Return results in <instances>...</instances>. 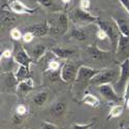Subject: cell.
I'll return each instance as SVG.
<instances>
[{"instance_id":"obj_2","label":"cell","mask_w":129,"mask_h":129,"mask_svg":"<svg viewBox=\"0 0 129 129\" xmlns=\"http://www.w3.org/2000/svg\"><path fill=\"white\" fill-rule=\"evenodd\" d=\"M98 71H99L98 69H95V68L86 66V65H81L79 67V70H78L76 81L73 82L74 83V87H76L74 89H78L79 93L83 92L86 88H87V86L90 85L91 79Z\"/></svg>"},{"instance_id":"obj_25","label":"cell","mask_w":129,"mask_h":129,"mask_svg":"<svg viewBox=\"0 0 129 129\" xmlns=\"http://www.w3.org/2000/svg\"><path fill=\"white\" fill-rule=\"evenodd\" d=\"M48 100V93L46 91H41L39 93H37L34 97H33V102L37 105V106H41L44 105Z\"/></svg>"},{"instance_id":"obj_29","label":"cell","mask_w":129,"mask_h":129,"mask_svg":"<svg viewBox=\"0 0 129 129\" xmlns=\"http://www.w3.org/2000/svg\"><path fill=\"white\" fill-rule=\"evenodd\" d=\"M34 35L31 33V32H25V33L23 34V37H22V41L24 42V44H29V42H31L32 40L34 39Z\"/></svg>"},{"instance_id":"obj_36","label":"cell","mask_w":129,"mask_h":129,"mask_svg":"<svg viewBox=\"0 0 129 129\" xmlns=\"http://www.w3.org/2000/svg\"><path fill=\"white\" fill-rule=\"evenodd\" d=\"M123 99H124V102H126L128 99H129V82L126 86V89H125V93L123 95Z\"/></svg>"},{"instance_id":"obj_18","label":"cell","mask_w":129,"mask_h":129,"mask_svg":"<svg viewBox=\"0 0 129 129\" xmlns=\"http://www.w3.org/2000/svg\"><path fill=\"white\" fill-rule=\"evenodd\" d=\"M51 52L53 53V55L58 59H66V58L70 57L74 53V51L72 49L64 48V47H54L51 50Z\"/></svg>"},{"instance_id":"obj_37","label":"cell","mask_w":129,"mask_h":129,"mask_svg":"<svg viewBox=\"0 0 129 129\" xmlns=\"http://www.w3.org/2000/svg\"><path fill=\"white\" fill-rule=\"evenodd\" d=\"M61 1H62L64 4H66V5H67V4H69V3L71 2V0H61Z\"/></svg>"},{"instance_id":"obj_30","label":"cell","mask_w":129,"mask_h":129,"mask_svg":"<svg viewBox=\"0 0 129 129\" xmlns=\"http://www.w3.org/2000/svg\"><path fill=\"white\" fill-rule=\"evenodd\" d=\"M40 129H60L57 125L53 124L51 122H48V121H44L41 123V128Z\"/></svg>"},{"instance_id":"obj_8","label":"cell","mask_w":129,"mask_h":129,"mask_svg":"<svg viewBox=\"0 0 129 129\" xmlns=\"http://www.w3.org/2000/svg\"><path fill=\"white\" fill-rule=\"evenodd\" d=\"M98 92L103 96V98L106 99L110 102H116V103H121L124 101L123 97L120 96L115 90V87L113 84H105L97 87Z\"/></svg>"},{"instance_id":"obj_33","label":"cell","mask_w":129,"mask_h":129,"mask_svg":"<svg viewBox=\"0 0 129 129\" xmlns=\"http://www.w3.org/2000/svg\"><path fill=\"white\" fill-rule=\"evenodd\" d=\"M96 37H97L98 39H100V40H104L105 38H107V35H106V33H105L104 30L98 28L97 32H96Z\"/></svg>"},{"instance_id":"obj_10","label":"cell","mask_w":129,"mask_h":129,"mask_svg":"<svg viewBox=\"0 0 129 129\" xmlns=\"http://www.w3.org/2000/svg\"><path fill=\"white\" fill-rule=\"evenodd\" d=\"M116 58L119 64L129 58V37L120 35L118 47L116 50Z\"/></svg>"},{"instance_id":"obj_28","label":"cell","mask_w":129,"mask_h":129,"mask_svg":"<svg viewBox=\"0 0 129 129\" xmlns=\"http://www.w3.org/2000/svg\"><path fill=\"white\" fill-rule=\"evenodd\" d=\"M27 113H28V107H27L26 105H24V104H20V105L17 106V109H16V114H17L18 116L23 117V116H25Z\"/></svg>"},{"instance_id":"obj_39","label":"cell","mask_w":129,"mask_h":129,"mask_svg":"<svg viewBox=\"0 0 129 129\" xmlns=\"http://www.w3.org/2000/svg\"><path fill=\"white\" fill-rule=\"evenodd\" d=\"M32 1H37V0H32Z\"/></svg>"},{"instance_id":"obj_16","label":"cell","mask_w":129,"mask_h":129,"mask_svg":"<svg viewBox=\"0 0 129 129\" xmlns=\"http://www.w3.org/2000/svg\"><path fill=\"white\" fill-rule=\"evenodd\" d=\"M34 88V84H33V80L31 78L28 80H25L23 82H20L18 84L17 87V92L21 97H24L25 95H27L29 92H31Z\"/></svg>"},{"instance_id":"obj_38","label":"cell","mask_w":129,"mask_h":129,"mask_svg":"<svg viewBox=\"0 0 129 129\" xmlns=\"http://www.w3.org/2000/svg\"><path fill=\"white\" fill-rule=\"evenodd\" d=\"M125 104L127 105V107H128V109H129V99H128V100H127V101L125 102Z\"/></svg>"},{"instance_id":"obj_5","label":"cell","mask_w":129,"mask_h":129,"mask_svg":"<svg viewBox=\"0 0 129 129\" xmlns=\"http://www.w3.org/2000/svg\"><path fill=\"white\" fill-rule=\"evenodd\" d=\"M71 19L73 20L74 24H76L77 26L84 27V26L91 24V23H96L100 18L89 13V12H87V10L82 9L81 7H78V8L73 9Z\"/></svg>"},{"instance_id":"obj_1","label":"cell","mask_w":129,"mask_h":129,"mask_svg":"<svg viewBox=\"0 0 129 129\" xmlns=\"http://www.w3.org/2000/svg\"><path fill=\"white\" fill-rule=\"evenodd\" d=\"M50 32L53 34H64L68 30V17L62 12L54 13V15L48 20Z\"/></svg>"},{"instance_id":"obj_13","label":"cell","mask_w":129,"mask_h":129,"mask_svg":"<svg viewBox=\"0 0 129 129\" xmlns=\"http://www.w3.org/2000/svg\"><path fill=\"white\" fill-rule=\"evenodd\" d=\"M17 22V17L9 10L8 6L5 5L1 9V25L3 27H13Z\"/></svg>"},{"instance_id":"obj_40","label":"cell","mask_w":129,"mask_h":129,"mask_svg":"<svg viewBox=\"0 0 129 129\" xmlns=\"http://www.w3.org/2000/svg\"><path fill=\"white\" fill-rule=\"evenodd\" d=\"M25 129H27V128H25Z\"/></svg>"},{"instance_id":"obj_15","label":"cell","mask_w":129,"mask_h":129,"mask_svg":"<svg viewBox=\"0 0 129 129\" xmlns=\"http://www.w3.org/2000/svg\"><path fill=\"white\" fill-rule=\"evenodd\" d=\"M66 110H67V103L63 99H58L57 101H55L52 104L50 112H51V115L53 117L59 118V117H62L64 114H65Z\"/></svg>"},{"instance_id":"obj_9","label":"cell","mask_w":129,"mask_h":129,"mask_svg":"<svg viewBox=\"0 0 129 129\" xmlns=\"http://www.w3.org/2000/svg\"><path fill=\"white\" fill-rule=\"evenodd\" d=\"M79 68L71 62H65L60 69V80L63 83H71L76 81Z\"/></svg>"},{"instance_id":"obj_6","label":"cell","mask_w":129,"mask_h":129,"mask_svg":"<svg viewBox=\"0 0 129 129\" xmlns=\"http://www.w3.org/2000/svg\"><path fill=\"white\" fill-rule=\"evenodd\" d=\"M13 58H14L15 63H17L18 65H21V66L30 67V64L33 62L27 49H25L20 41H15Z\"/></svg>"},{"instance_id":"obj_7","label":"cell","mask_w":129,"mask_h":129,"mask_svg":"<svg viewBox=\"0 0 129 129\" xmlns=\"http://www.w3.org/2000/svg\"><path fill=\"white\" fill-rule=\"evenodd\" d=\"M119 65H120V77L119 80L114 84V87L116 92L123 97L126 86L129 82V58L124 62L120 63Z\"/></svg>"},{"instance_id":"obj_27","label":"cell","mask_w":129,"mask_h":129,"mask_svg":"<svg viewBox=\"0 0 129 129\" xmlns=\"http://www.w3.org/2000/svg\"><path fill=\"white\" fill-rule=\"evenodd\" d=\"M10 37L14 41H20L22 40V37H23V34L21 33V31L17 28H13L10 30Z\"/></svg>"},{"instance_id":"obj_35","label":"cell","mask_w":129,"mask_h":129,"mask_svg":"<svg viewBox=\"0 0 129 129\" xmlns=\"http://www.w3.org/2000/svg\"><path fill=\"white\" fill-rule=\"evenodd\" d=\"M120 3L122 4V6L125 8V10L129 15V0H119Z\"/></svg>"},{"instance_id":"obj_22","label":"cell","mask_w":129,"mask_h":129,"mask_svg":"<svg viewBox=\"0 0 129 129\" xmlns=\"http://www.w3.org/2000/svg\"><path fill=\"white\" fill-rule=\"evenodd\" d=\"M115 21V23L118 26V29L120 31V34L126 37H129V24L127 23V21H125L124 19H120V18H114L113 19Z\"/></svg>"},{"instance_id":"obj_19","label":"cell","mask_w":129,"mask_h":129,"mask_svg":"<svg viewBox=\"0 0 129 129\" xmlns=\"http://www.w3.org/2000/svg\"><path fill=\"white\" fill-rule=\"evenodd\" d=\"M15 76H16V79H17L18 83L23 82V81H25V80H28V79L31 78L30 69H29V67L19 65L18 69L15 71Z\"/></svg>"},{"instance_id":"obj_17","label":"cell","mask_w":129,"mask_h":129,"mask_svg":"<svg viewBox=\"0 0 129 129\" xmlns=\"http://www.w3.org/2000/svg\"><path fill=\"white\" fill-rule=\"evenodd\" d=\"M28 53L32 60H33V62H37L41 58H44V56L46 55V46L42 44H37L33 46V48L30 51H28Z\"/></svg>"},{"instance_id":"obj_14","label":"cell","mask_w":129,"mask_h":129,"mask_svg":"<svg viewBox=\"0 0 129 129\" xmlns=\"http://www.w3.org/2000/svg\"><path fill=\"white\" fill-rule=\"evenodd\" d=\"M87 53L89 57L92 59V60H101V59H104V57L106 56V54L109 53V51H103L102 49H100L96 44H93V45H90L87 47Z\"/></svg>"},{"instance_id":"obj_12","label":"cell","mask_w":129,"mask_h":129,"mask_svg":"<svg viewBox=\"0 0 129 129\" xmlns=\"http://www.w3.org/2000/svg\"><path fill=\"white\" fill-rule=\"evenodd\" d=\"M26 31L27 32H31L34 36H38V37L45 36L47 33L50 32V27H49L48 20L42 21V22H40V23H36V24H33V25L27 27Z\"/></svg>"},{"instance_id":"obj_3","label":"cell","mask_w":129,"mask_h":129,"mask_svg":"<svg viewBox=\"0 0 129 129\" xmlns=\"http://www.w3.org/2000/svg\"><path fill=\"white\" fill-rule=\"evenodd\" d=\"M119 77H120V70L118 71L116 69H110V68L101 69L91 79L90 85L96 86V87L101 85H105V84L114 85L119 80Z\"/></svg>"},{"instance_id":"obj_34","label":"cell","mask_w":129,"mask_h":129,"mask_svg":"<svg viewBox=\"0 0 129 129\" xmlns=\"http://www.w3.org/2000/svg\"><path fill=\"white\" fill-rule=\"evenodd\" d=\"M13 58V52L10 50H4L1 53V59H12Z\"/></svg>"},{"instance_id":"obj_23","label":"cell","mask_w":129,"mask_h":129,"mask_svg":"<svg viewBox=\"0 0 129 129\" xmlns=\"http://www.w3.org/2000/svg\"><path fill=\"white\" fill-rule=\"evenodd\" d=\"M39 5H41L42 7L47 8L48 10H51L53 13H58L60 12V8L58 7V5L54 2V0H37L36 1Z\"/></svg>"},{"instance_id":"obj_26","label":"cell","mask_w":129,"mask_h":129,"mask_svg":"<svg viewBox=\"0 0 129 129\" xmlns=\"http://www.w3.org/2000/svg\"><path fill=\"white\" fill-rule=\"evenodd\" d=\"M62 65L61 63L56 59H50L47 63V68L46 71H52V72H57L59 69H61Z\"/></svg>"},{"instance_id":"obj_24","label":"cell","mask_w":129,"mask_h":129,"mask_svg":"<svg viewBox=\"0 0 129 129\" xmlns=\"http://www.w3.org/2000/svg\"><path fill=\"white\" fill-rule=\"evenodd\" d=\"M124 111V105L122 103H119V104H116V105H113L112 109L110 111V114L107 116V119H113V118H118L122 115Z\"/></svg>"},{"instance_id":"obj_20","label":"cell","mask_w":129,"mask_h":129,"mask_svg":"<svg viewBox=\"0 0 129 129\" xmlns=\"http://www.w3.org/2000/svg\"><path fill=\"white\" fill-rule=\"evenodd\" d=\"M81 102L84 103V104H87V105H89V106H91V107H97V106H99V104H100L99 98L96 97L95 95H93V94H91V93H86V94H84Z\"/></svg>"},{"instance_id":"obj_32","label":"cell","mask_w":129,"mask_h":129,"mask_svg":"<svg viewBox=\"0 0 129 129\" xmlns=\"http://www.w3.org/2000/svg\"><path fill=\"white\" fill-rule=\"evenodd\" d=\"M93 126V123H87V124H74L73 129H91Z\"/></svg>"},{"instance_id":"obj_4","label":"cell","mask_w":129,"mask_h":129,"mask_svg":"<svg viewBox=\"0 0 129 129\" xmlns=\"http://www.w3.org/2000/svg\"><path fill=\"white\" fill-rule=\"evenodd\" d=\"M96 24H97L99 29H102V30L105 31V33L107 35V38L110 39L111 45H112L114 51L116 52L117 47H118V42H119V38H120L121 34H120L119 29H118L117 24L115 23V21L113 20V22H109V21L99 19L97 22H96Z\"/></svg>"},{"instance_id":"obj_31","label":"cell","mask_w":129,"mask_h":129,"mask_svg":"<svg viewBox=\"0 0 129 129\" xmlns=\"http://www.w3.org/2000/svg\"><path fill=\"white\" fill-rule=\"evenodd\" d=\"M91 6V0H80V7L84 10H88L90 9Z\"/></svg>"},{"instance_id":"obj_11","label":"cell","mask_w":129,"mask_h":129,"mask_svg":"<svg viewBox=\"0 0 129 129\" xmlns=\"http://www.w3.org/2000/svg\"><path fill=\"white\" fill-rule=\"evenodd\" d=\"M9 10L15 15H31L35 13L37 8H30L27 5H25L23 2H21L20 0H12L7 4Z\"/></svg>"},{"instance_id":"obj_21","label":"cell","mask_w":129,"mask_h":129,"mask_svg":"<svg viewBox=\"0 0 129 129\" xmlns=\"http://www.w3.org/2000/svg\"><path fill=\"white\" fill-rule=\"evenodd\" d=\"M70 36H71V38L76 39L78 41H83L87 38V34H86L83 27H80L77 25H74L72 27V29L70 30Z\"/></svg>"}]
</instances>
